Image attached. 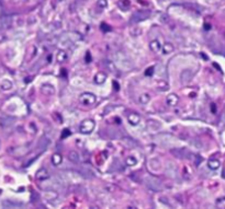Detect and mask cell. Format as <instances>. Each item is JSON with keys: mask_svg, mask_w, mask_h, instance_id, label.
<instances>
[{"mask_svg": "<svg viewBox=\"0 0 225 209\" xmlns=\"http://www.w3.org/2000/svg\"><path fill=\"white\" fill-rule=\"evenodd\" d=\"M125 162H126V164H128V165H130V166L135 165V164L137 163V161L135 160V158H133V157H129L128 159L125 160Z\"/></svg>", "mask_w": 225, "mask_h": 209, "instance_id": "cell-27", "label": "cell"}, {"mask_svg": "<svg viewBox=\"0 0 225 209\" xmlns=\"http://www.w3.org/2000/svg\"><path fill=\"white\" fill-rule=\"evenodd\" d=\"M80 101H81V103L85 104V105H92V104L96 102V97L92 94V93L86 92V93H84V94H81Z\"/></svg>", "mask_w": 225, "mask_h": 209, "instance_id": "cell-6", "label": "cell"}, {"mask_svg": "<svg viewBox=\"0 0 225 209\" xmlns=\"http://www.w3.org/2000/svg\"><path fill=\"white\" fill-rule=\"evenodd\" d=\"M150 15H151L150 11H146V10L136 11L135 13H133L132 18H131V23H137V22L144 21V20L147 19Z\"/></svg>", "mask_w": 225, "mask_h": 209, "instance_id": "cell-2", "label": "cell"}, {"mask_svg": "<svg viewBox=\"0 0 225 209\" xmlns=\"http://www.w3.org/2000/svg\"><path fill=\"white\" fill-rule=\"evenodd\" d=\"M1 89L2 90H10L11 88H12V82L10 81V80H3V81L1 82Z\"/></svg>", "mask_w": 225, "mask_h": 209, "instance_id": "cell-22", "label": "cell"}, {"mask_svg": "<svg viewBox=\"0 0 225 209\" xmlns=\"http://www.w3.org/2000/svg\"><path fill=\"white\" fill-rule=\"evenodd\" d=\"M101 28H102V30L103 31H106V32H108V31H110L111 30V28L109 25H107L106 23H103V24H101Z\"/></svg>", "mask_w": 225, "mask_h": 209, "instance_id": "cell-32", "label": "cell"}, {"mask_svg": "<svg viewBox=\"0 0 225 209\" xmlns=\"http://www.w3.org/2000/svg\"><path fill=\"white\" fill-rule=\"evenodd\" d=\"M141 121V117H140L139 114H135V113H132V114L129 115V122L132 124L133 126L137 125Z\"/></svg>", "mask_w": 225, "mask_h": 209, "instance_id": "cell-13", "label": "cell"}, {"mask_svg": "<svg viewBox=\"0 0 225 209\" xmlns=\"http://www.w3.org/2000/svg\"><path fill=\"white\" fill-rule=\"evenodd\" d=\"M119 7L122 9V10L126 11L130 9L131 7V1L130 0H120L119 1Z\"/></svg>", "mask_w": 225, "mask_h": 209, "instance_id": "cell-19", "label": "cell"}, {"mask_svg": "<svg viewBox=\"0 0 225 209\" xmlns=\"http://www.w3.org/2000/svg\"><path fill=\"white\" fill-rule=\"evenodd\" d=\"M93 128H95V122L92 119H86L80 124L79 129L82 134H90L93 130Z\"/></svg>", "mask_w": 225, "mask_h": 209, "instance_id": "cell-4", "label": "cell"}, {"mask_svg": "<svg viewBox=\"0 0 225 209\" xmlns=\"http://www.w3.org/2000/svg\"><path fill=\"white\" fill-rule=\"evenodd\" d=\"M107 4H108L107 0H98V6H99L100 8H106Z\"/></svg>", "mask_w": 225, "mask_h": 209, "instance_id": "cell-29", "label": "cell"}, {"mask_svg": "<svg viewBox=\"0 0 225 209\" xmlns=\"http://www.w3.org/2000/svg\"><path fill=\"white\" fill-rule=\"evenodd\" d=\"M122 144H123L125 147H128V148L136 147V142H135L133 139L129 138V137H124V138H122Z\"/></svg>", "mask_w": 225, "mask_h": 209, "instance_id": "cell-17", "label": "cell"}, {"mask_svg": "<svg viewBox=\"0 0 225 209\" xmlns=\"http://www.w3.org/2000/svg\"><path fill=\"white\" fill-rule=\"evenodd\" d=\"M61 162H62V155L59 154V153H55V154H53L52 163L54 164V165H58Z\"/></svg>", "mask_w": 225, "mask_h": 209, "instance_id": "cell-23", "label": "cell"}, {"mask_svg": "<svg viewBox=\"0 0 225 209\" xmlns=\"http://www.w3.org/2000/svg\"><path fill=\"white\" fill-rule=\"evenodd\" d=\"M107 80V75L103 72H98L97 75L95 76V82L98 84H101L103 83L104 81Z\"/></svg>", "mask_w": 225, "mask_h": 209, "instance_id": "cell-16", "label": "cell"}, {"mask_svg": "<svg viewBox=\"0 0 225 209\" xmlns=\"http://www.w3.org/2000/svg\"><path fill=\"white\" fill-rule=\"evenodd\" d=\"M67 58V55H66V53L64 52V50H61V52L58 53V55H57V60L59 61V63H63L65 59Z\"/></svg>", "mask_w": 225, "mask_h": 209, "instance_id": "cell-25", "label": "cell"}, {"mask_svg": "<svg viewBox=\"0 0 225 209\" xmlns=\"http://www.w3.org/2000/svg\"><path fill=\"white\" fill-rule=\"evenodd\" d=\"M35 177H36L37 180L45 181V180H47L48 177H50V173H48V171L46 170L45 168H42V169H40V170L36 172V174H35Z\"/></svg>", "mask_w": 225, "mask_h": 209, "instance_id": "cell-8", "label": "cell"}, {"mask_svg": "<svg viewBox=\"0 0 225 209\" xmlns=\"http://www.w3.org/2000/svg\"><path fill=\"white\" fill-rule=\"evenodd\" d=\"M171 153H173L175 157L177 158H180V159H191V158L193 157V154L190 152V151H188L187 149H173V151H171Z\"/></svg>", "mask_w": 225, "mask_h": 209, "instance_id": "cell-5", "label": "cell"}, {"mask_svg": "<svg viewBox=\"0 0 225 209\" xmlns=\"http://www.w3.org/2000/svg\"><path fill=\"white\" fill-rule=\"evenodd\" d=\"M80 174L84 177H86V179H92V177H95V173L92 172V170H91L90 168H81Z\"/></svg>", "mask_w": 225, "mask_h": 209, "instance_id": "cell-9", "label": "cell"}, {"mask_svg": "<svg viewBox=\"0 0 225 209\" xmlns=\"http://www.w3.org/2000/svg\"><path fill=\"white\" fill-rule=\"evenodd\" d=\"M48 144H50V139L47 138V137H42L41 139H40V142H39V146H37V148L41 149L42 152H43L44 150H45L46 148H47Z\"/></svg>", "mask_w": 225, "mask_h": 209, "instance_id": "cell-11", "label": "cell"}, {"mask_svg": "<svg viewBox=\"0 0 225 209\" xmlns=\"http://www.w3.org/2000/svg\"><path fill=\"white\" fill-rule=\"evenodd\" d=\"M0 12H1V7H0Z\"/></svg>", "mask_w": 225, "mask_h": 209, "instance_id": "cell-36", "label": "cell"}, {"mask_svg": "<svg viewBox=\"0 0 225 209\" xmlns=\"http://www.w3.org/2000/svg\"><path fill=\"white\" fill-rule=\"evenodd\" d=\"M2 206H3L4 208H20L23 205H20V204H17L11 201H2Z\"/></svg>", "mask_w": 225, "mask_h": 209, "instance_id": "cell-14", "label": "cell"}, {"mask_svg": "<svg viewBox=\"0 0 225 209\" xmlns=\"http://www.w3.org/2000/svg\"><path fill=\"white\" fill-rule=\"evenodd\" d=\"M144 183L147 186L150 190H151L153 192H160L162 190V184L157 177L154 176H146L144 177Z\"/></svg>", "mask_w": 225, "mask_h": 209, "instance_id": "cell-1", "label": "cell"}, {"mask_svg": "<svg viewBox=\"0 0 225 209\" xmlns=\"http://www.w3.org/2000/svg\"><path fill=\"white\" fill-rule=\"evenodd\" d=\"M11 24H12V19H11V17H7V15L0 17V31H3V30L9 29L11 26Z\"/></svg>", "mask_w": 225, "mask_h": 209, "instance_id": "cell-7", "label": "cell"}, {"mask_svg": "<svg viewBox=\"0 0 225 209\" xmlns=\"http://www.w3.org/2000/svg\"><path fill=\"white\" fill-rule=\"evenodd\" d=\"M14 122V118H2L1 119V126L6 127V126H11Z\"/></svg>", "mask_w": 225, "mask_h": 209, "instance_id": "cell-24", "label": "cell"}, {"mask_svg": "<svg viewBox=\"0 0 225 209\" xmlns=\"http://www.w3.org/2000/svg\"><path fill=\"white\" fill-rule=\"evenodd\" d=\"M148 101H150V97H148L147 94H143L141 97V99H140V102H141V103H143V104H146Z\"/></svg>", "mask_w": 225, "mask_h": 209, "instance_id": "cell-28", "label": "cell"}, {"mask_svg": "<svg viewBox=\"0 0 225 209\" xmlns=\"http://www.w3.org/2000/svg\"><path fill=\"white\" fill-rule=\"evenodd\" d=\"M115 61H117L118 65H119L120 67L123 68V69H129V68L132 67L131 61L129 60L128 57H126L124 54H121V53H119V54L115 56Z\"/></svg>", "mask_w": 225, "mask_h": 209, "instance_id": "cell-3", "label": "cell"}, {"mask_svg": "<svg viewBox=\"0 0 225 209\" xmlns=\"http://www.w3.org/2000/svg\"><path fill=\"white\" fill-rule=\"evenodd\" d=\"M90 60H91V57H90V54L89 53H87V63H90Z\"/></svg>", "mask_w": 225, "mask_h": 209, "instance_id": "cell-34", "label": "cell"}, {"mask_svg": "<svg viewBox=\"0 0 225 209\" xmlns=\"http://www.w3.org/2000/svg\"><path fill=\"white\" fill-rule=\"evenodd\" d=\"M173 50H175V47H173V45L170 43H165L164 47H162L164 54H171V53L173 52Z\"/></svg>", "mask_w": 225, "mask_h": 209, "instance_id": "cell-20", "label": "cell"}, {"mask_svg": "<svg viewBox=\"0 0 225 209\" xmlns=\"http://www.w3.org/2000/svg\"><path fill=\"white\" fill-rule=\"evenodd\" d=\"M191 78H192V73H191L189 70L184 71V72L180 75V79H181L182 83H188V82L191 80Z\"/></svg>", "mask_w": 225, "mask_h": 209, "instance_id": "cell-12", "label": "cell"}, {"mask_svg": "<svg viewBox=\"0 0 225 209\" xmlns=\"http://www.w3.org/2000/svg\"><path fill=\"white\" fill-rule=\"evenodd\" d=\"M70 135V133H69V130L68 129H64L63 130V135H62V139H65L67 136H69Z\"/></svg>", "mask_w": 225, "mask_h": 209, "instance_id": "cell-30", "label": "cell"}, {"mask_svg": "<svg viewBox=\"0 0 225 209\" xmlns=\"http://www.w3.org/2000/svg\"><path fill=\"white\" fill-rule=\"evenodd\" d=\"M220 165H221V163H220V161L217 159H211L208 161V166L211 170H217V169L220 168Z\"/></svg>", "mask_w": 225, "mask_h": 209, "instance_id": "cell-18", "label": "cell"}, {"mask_svg": "<svg viewBox=\"0 0 225 209\" xmlns=\"http://www.w3.org/2000/svg\"><path fill=\"white\" fill-rule=\"evenodd\" d=\"M68 159H69L72 162H74V163H78V162L80 161L79 154H78V152L75 150H72L69 153H68Z\"/></svg>", "mask_w": 225, "mask_h": 209, "instance_id": "cell-15", "label": "cell"}, {"mask_svg": "<svg viewBox=\"0 0 225 209\" xmlns=\"http://www.w3.org/2000/svg\"><path fill=\"white\" fill-rule=\"evenodd\" d=\"M113 86H114V88H115V90H120V86H119V84H118V82H115V81H113Z\"/></svg>", "mask_w": 225, "mask_h": 209, "instance_id": "cell-33", "label": "cell"}, {"mask_svg": "<svg viewBox=\"0 0 225 209\" xmlns=\"http://www.w3.org/2000/svg\"><path fill=\"white\" fill-rule=\"evenodd\" d=\"M217 208H225V197H221L217 201Z\"/></svg>", "mask_w": 225, "mask_h": 209, "instance_id": "cell-26", "label": "cell"}, {"mask_svg": "<svg viewBox=\"0 0 225 209\" xmlns=\"http://www.w3.org/2000/svg\"><path fill=\"white\" fill-rule=\"evenodd\" d=\"M150 46H151V50H153V52H155V53L158 52V50H160V44H159V42L156 41V39H154V41L151 42Z\"/></svg>", "mask_w": 225, "mask_h": 209, "instance_id": "cell-21", "label": "cell"}, {"mask_svg": "<svg viewBox=\"0 0 225 209\" xmlns=\"http://www.w3.org/2000/svg\"><path fill=\"white\" fill-rule=\"evenodd\" d=\"M166 101L169 106H176L178 104V102H179V97L176 94H169L168 97H167Z\"/></svg>", "mask_w": 225, "mask_h": 209, "instance_id": "cell-10", "label": "cell"}, {"mask_svg": "<svg viewBox=\"0 0 225 209\" xmlns=\"http://www.w3.org/2000/svg\"><path fill=\"white\" fill-rule=\"evenodd\" d=\"M154 73V67H150L148 69H146L145 71V75L146 76H151Z\"/></svg>", "mask_w": 225, "mask_h": 209, "instance_id": "cell-31", "label": "cell"}, {"mask_svg": "<svg viewBox=\"0 0 225 209\" xmlns=\"http://www.w3.org/2000/svg\"><path fill=\"white\" fill-rule=\"evenodd\" d=\"M223 117H224V118H225V110H224V114H223Z\"/></svg>", "mask_w": 225, "mask_h": 209, "instance_id": "cell-35", "label": "cell"}]
</instances>
